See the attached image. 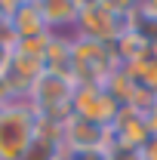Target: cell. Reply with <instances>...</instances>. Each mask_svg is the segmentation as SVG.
I'll return each instance as SVG.
<instances>
[{"label": "cell", "instance_id": "52a82bcc", "mask_svg": "<svg viewBox=\"0 0 157 160\" xmlns=\"http://www.w3.org/2000/svg\"><path fill=\"white\" fill-rule=\"evenodd\" d=\"M9 59H13V49L0 43V74H6V68H9Z\"/></svg>", "mask_w": 157, "mask_h": 160}, {"label": "cell", "instance_id": "6da1fadb", "mask_svg": "<svg viewBox=\"0 0 157 160\" xmlns=\"http://www.w3.org/2000/svg\"><path fill=\"white\" fill-rule=\"evenodd\" d=\"M37 111L31 102L9 99L0 111V160H25L31 142H34Z\"/></svg>", "mask_w": 157, "mask_h": 160}, {"label": "cell", "instance_id": "8992f818", "mask_svg": "<svg viewBox=\"0 0 157 160\" xmlns=\"http://www.w3.org/2000/svg\"><path fill=\"white\" fill-rule=\"evenodd\" d=\"M139 154H142V160H157V139H148Z\"/></svg>", "mask_w": 157, "mask_h": 160}, {"label": "cell", "instance_id": "277c9868", "mask_svg": "<svg viewBox=\"0 0 157 160\" xmlns=\"http://www.w3.org/2000/svg\"><path fill=\"white\" fill-rule=\"evenodd\" d=\"M9 28L16 40H28V37H40V34H49L43 12H40V3H13L9 9Z\"/></svg>", "mask_w": 157, "mask_h": 160}, {"label": "cell", "instance_id": "7a4b0ae2", "mask_svg": "<svg viewBox=\"0 0 157 160\" xmlns=\"http://www.w3.org/2000/svg\"><path fill=\"white\" fill-rule=\"evenodd\" d=\"M117 114H120V105L105 92L102 83H77V86H74V96H71V117L111 129V123L117 120Z\"/></svg>", "mask_w": 157, "mask_h": 160}, {"label": "cell", "instance_id": "ba28073f", "mask_svg": "<svg viewBox=\"0 0 157 160\" xmlns=\"http://www.w3.org/2000/svg\"><path fill=\"white\" fill-rule=\"evenodd\" d=\"M0 111H3V102H0Z\"/></svg>", "mask_w": 157, "mask_h": 160}, {"label": "cell", "instance_id": "3957f363", "mask_svg": "<svg viewBox=\"0 0 157 160\" xmlns=\"http://www.w3.org/2000/svg\"><path fill=\"white\" fill-rule=\"evenodd\" d=\"M120 12H123V6H114V3H80L77 34L99 40V43H114L126 31V25L120 22Z\"/></svg>", "mask_w": 157, "mask_h": 160}, {"label": "cell", "instance_id": "5b68a950", "mask_svg": "<svg viewBox=\"0 0 157 160\" xmlns=\"http://www.w3.org/2000/svg\"><path fill=\"white\" fill-rule=\"evenodd\" d=\"M77 9L80 3H71V0H43L40 3V12H43L49 34H56L59 25H77Z\"/></svg>", "mask_w": 157, "mask_h": 160}]
</instances>
